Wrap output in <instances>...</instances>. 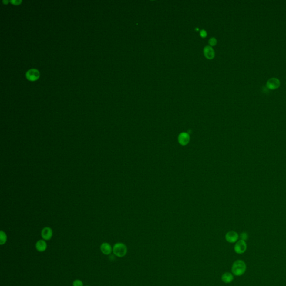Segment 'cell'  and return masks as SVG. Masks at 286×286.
<instances>
[{"label": "cell", "mask_w": 286, "mask_h": 286, "mask_svg": "<svg viewBox=\"0 0 286 286\" xmlns=\"http://www.w3.org/2000/svg\"><path fill=\"white\" fill-rule=\"evenodd\" d=\"M178 140L180 143V144L181 145H187L189 143L190 140V135L188 134L187 133H181L180 135H178Z\"/></svg>", "instance_id": "5"}, {"label": "cell", "mask_w": 286, "mask_h": 286, "mask_svg": "<svg viewBox=\"0 0 286 286\" xmlns=\"http://www.w3.org/2000/svg\"><path fill=\"white\" fill-rule=\"evenodd\" d=\"M247 271V264L245 261L238 259L234 262L231 267V273L234 276H243Z\"/></svg>", "instance_id": "1"}, {"label": "cell", "mask_w": 286, "mask_h": 286, "mask_svg": "<svg viewBox=\"0 0 286 286\" xmlns=\"http://www.w3.org/2000/svg\"><path fill=\"white\" fill-rule=\"evenodd\" d=\"M53 230L49 227H44L41 233L42 237L44 240H50L53 237Z\"/></svg>", "instance_id": "7"}, {"label": "cell", "mask_w": 286, "mask_h": 286, "mask_svg": "<svg viewBox=\"0 0 286 286\" xmlns=\"http://www.w3.org/2000/svg\"><path fill=\"white\" fill-rule=\"evenodd\" d=\"M234 277L233 273L230 272H225L221 276V280L223 282L229 284L233 281Z\"/></svg>", "instance_id": "11"}, {"label": "cell", "mask_w": 286, "mask_h": 286, "mask_svg": "<svg viewBox=\"0 0 286 286\" xmlns=\"http://www.w3.org/2000/svg\"><path fill=\"white\" fill-rule=\"evenodd\" d=\"M26 78L28 79L29 81H35L39 77V72L36 69H29L26 73Z\"/></svg>", "instance_id": "6"}, {"label": "cell", "mask_w": 286, "mask_h": 286, "mask_svg": "<svg viewBox=\"0 0 286 286\" xmlns=\"http://www.w3.org/2000/svg\"><path fill=\"white\" fill-rule=\"evenodd\" d=\"M235 252L238 254H241L244 253L247 249V244L245 241L239 240L235 243L234 247Z\"/></svg>", "instance_id": "3"}, {"label": "cell", "mask_w": 286, "mask_h": 286, "mask_svg": "<svg viewBox=\"0 0 286 286\" xmlns=\"http://www.w3.org/2000/svg\"><path fill=\"white\" fill-rule=\"evenodd\" d=\"M208 43L209 44L211 45V46H215L216 43H217V40L215 38H212L211 39L209 40V42H208Z\"/></svg>", "instance_id": "16"}, {"label": "cell", "mask_w": 286, "mask_h": 286, "mask_svg": "<svg viewBox=\"0 0 286 286\" xmlns=\"http://www.w3.org/2000/svg\"></svg>", "instance_id": "19"}, {"label": "cell", "mask_w": 286, "mask_h": 286, "mask_svg": "<svg viewBox=\"0 0 286 286\" xmlns=\"http://www.w3.org/2000/svg\"><path fill=\"white\" fill-rule=\"evenodd\" d=\"M280 85L279 81L276 78H273L270 79L267 82V86L268 88L271 89H274L278 88Z\"/></svg>", "instance_id": "9"}, {"label": "cell", "mask_w": 286, "mask_h": 286, "mask_svg": "<svg viewBox=\"0 0 286 286\" xmlns=\"http://www.w3.org/2000/svg\"><path fill=\"white\" fill-rule=\"evenodd\" d=\"M200 36H201L202 38H205L207 36V32L205 31V30H202L201 32H200Z\"/></svg>", "instance_id": "17"}, {"label": "cell", "mask_w": 286, "mask_h": 286, "mask_svg": "<svg viewBox=\"0 0 286 286\" xmlns=\"http://www.w3.org/2000/svg\"><path fill=\"white\" fill-rule=\"evenodd\" d=\"M100 249L103 254L106 255H109L113 251V248L111 245L107 243H103L101 245Z\"/></svg>", "instance_id": "8"}, {"label": "cell", "mask_w": 286, "mask_h": 286, "mask_svg": "<svg viewBox=\"0 0 286 286\" xmlns=\"http://www.w3.org/2000/svg\"><path fill=\"white\" fill-rule=\"evenodd\" d=\"M21 2V1H11V2L14 4L15 5H19Z\"/></svg>", "instance_id": "18"}, {"label": "cell", "mask_w": 286, "mask_h": 286, "mask_svg": "<svg viewBox=\"0 0 286 286\" xmlns=\"http://www.w3.org/2000/svg\"><path fill=\"white\" fill-rule=\"evenodd\" d=\"M239 237H240V240H244V241H246L249 238V235L246 232H243L239 236Z\"/></svg>", "instance_id": "14"}, {"label": "cell", "mask_w": 286, "mask_h": 286, "mask_svg": "<svg viewBox=\"0 0 286 286\" xmlns=\"http://www.w3.org/2000/svg\"><path fill=\"white\" fill-rule=\"evenodd\" d=\"M113 252L114 255H115L117 257H124L127 254V247L124 243H117L113 245Z\"/></svg>", "instance_id": "2"}, {"label": "cell", "mask_w": 286, "mask_h": 286, "mask_svg": "<svg viewBox=\"0 0 286 286\" xmlns=\"http://www.w3.org/2000/svg\"><path fill=\"white\" fill-rule=\"evenodd\" d=\"M239 238V235L236 231H230L225 235V239L229 243H237Z\"/></svg>", "instance_id": "4"}, {"label": "cell", "mask_w": 286, "mask_h": 286, "mask_svg": "<svg viewBox=\"0 0 286 286\" xmlns=\"http://www.w3.org/2000/svg\"><path fill=\"white\" fill-rule=\"evenodd\" d=\"M73 286H83V283L81 280L76 279L73 281Z\"/></svg>", "instance_id": "15"}, {"label": "cell", "mask_w": 286, "mask_h": 286, "mask_svg": "<svg viewBox=\"0 0 286 286\" xmlns=\"http://www.w3.org/2000/svg\"><path fill=\"white\" fill-rule=\"evenodd\" d=\"M7 237L6 234L3 231H1L0 232V244L4 245L7 241Z\"/></svg>", "instance_id": "13"}, {"label": "cell", "mask_w": 286, "mask_h": 286, "mask_svg": "<svg viewBox=\"0 0 286 286\" xmlns=\"http://www.w3.org/2000/svg\"><path fill=\"white\" fill-rule=\"evenodd\" d=\"M205 57L208 59H212L215 57V52L211 46H206L204 49Z\"/></svg>", "instance_id": "10"}, {"label": "cell", "mask_w": 286, "mask_h": 286, "mask_svg": "<svg viewBox=\"0 0 286 286\" xmlns=\"http://www.w3.org/2000/svg\"><path fill=\"white\" fill-rule=\"evenodd\" d=\"M36 250L39 252H43L46 251L47 244L44 240H39L36 242L35 245Z\"/></svg>", "instance_id": "12"}]
</instances>
